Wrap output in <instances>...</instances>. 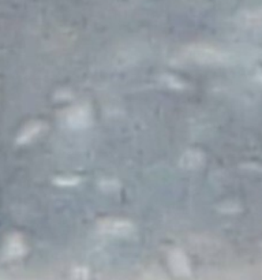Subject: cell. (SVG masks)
I'll use <instances>...</instances> for the list:
<instances>
[{
	"label": "cell",
	"mask_w": 262,
	"mask_h": 280,
	"mask_svg": "<svg viewBox=\"0 0 262 280\" xmlns=\"http://www.w3.org/2000/svg\"><path fill=\"white\" fill-rule=\"evenodd\" d=\"M40 130H41V125H39V123H34V125H32V126H29V127L26 128L25 131L22 133L20 141H22V142H25V141L32 140L33 137H34L36 134L39 133Z\"/></svg>",
	"instance_id": "obj_5"
},
{
	"label": "cell",
	"mask_w": 262,
	"mask_h": 280,
	"mask_svg": "<svg viewBox=\"0 0 262 280\" xmlns=\"http://www.w3.org/2000/svg\"><path fill=\"white\" fill-rule=\"evenodd\" d=\"M202 154L197 151H189V152H186L183 156H182V159H180V166L183 167V168H189V170H192V168H197L199 167V164L202 163Z\"/></svg>",
	"instance_id": "obj_4"
},
{
	"label": "cell",
	"mask_w": 262,
	"mask_h": 280,
	"mask_svg": "<svg viewBox=\"0 0 262 280\" xmlns=\"http://www.w3.org/2000/svg\"><path fill=\"white\" fill-rule=\"evenodd\" d=\"M92 121V114L90 109L85 105H77L74 108L67 111L64 116L66 125L71 128H85L88 127Z\"/></svg>",
	"instance_id": "obj_1"
},
{
	"label": "cell",
	"mask_w": 262,
	"mask_h": 280,
	"mask_svg": "<svg viewBox=\"0 0 262 280\" xmlns=\"http://www.w3.org/2000/svg\"><path fill=\"white\" fill-rule=\"evenodd\" d=\"M169 265L172 268V271L179 276H186L190 274V265L186 257L180 250H173L169 255Z\"/></svg>",
	"instance_id": "obj_3"
},
{
	"label": "cell",
	"mask_w": 262,
	"mask_h": 280,
	"mask_svg": "<svg viewBox=\"0 0 262 280\" xmlns=\"http://www.w3.org/2000/svg\"><path fill=\"white\" fill-rule=\"evenodd\" d=\"M7 249H8L11 255H20L24 252V245H22L20 239H14V241H11V245Z\"/></svg>",
	"instance_id": "obj_6"
},
{
	"label": "cell",
	"mask_w": 262,
	"mask_h": 280,
	"mask_svg": "<svg viewBox=\"0 0 262 280\" xmlns=\"http://www.w3.org/2000/svg\"><path fill=\"white\" fill-rule=\"evenodd\" d=\"M98 229L102 234L112 236H128L134 231L133 224L120 219H105L98 224Z\"/></svg>",
	"instance_id": "obj_2"
}]
</instances>
